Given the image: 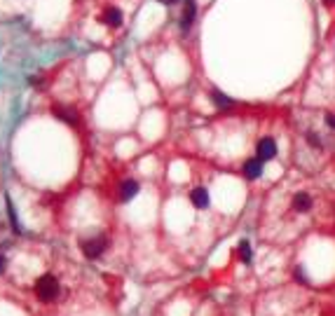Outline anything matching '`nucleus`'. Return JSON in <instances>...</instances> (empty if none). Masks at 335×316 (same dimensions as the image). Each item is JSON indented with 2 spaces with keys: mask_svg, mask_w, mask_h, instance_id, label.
<instances>
[{
  "mask_svg": "<svg viewBox=\"0 0 335 316\" xmlns=\"http://www.w3.org/2000/svg\"><path fill=\"white\" fill-rule=\"evenodd\" d=\"M59 281L52 276V274H45V276H40L36 284V295L38 300H43V302H54L56 298H59Z\"/></svg>",
  "mask_w": 335,
  "mask_h": 316,
  "instance_id": "obj_1",
  "label": "nucleus"
},
{
  "mask_svg": "<svg viewBox=\"0 0 335 316\" xmlns=\"http://www.w3.org/2000/svg\"><path fill=\"white\" fill-rule=\"evenodd\" d=\"M106 246H108V239L106 237L87 239V241H82V253L89 260H96V258H101V253H106Z\"/></svg>",
  "mask_w": 335,
  "mask_h": 316,
  "instance_id": "obj_2",
  "label": "nucleus"
},
{
  "mask_svg": "<svg viewBox=\"0 0 335 316\" xmlns=\"http://www.w3.org/2000/svg\"><path fill=\"white\" fill-rule=\"evenodd\" d=\"M262 169H265V162L260 157H251L244 162V176L249 178V181H256V178L262 176Z\"/></svg>",
  "mask_w": 335,
  "mask_h": 316,
  "instance_id": "obj_3",
  "label": "nucleus"
},
{
  "mask_svg": "<svg viewBox=\"0 0 335 316\" xmlns=\"http://www.w3.org/2000/svg\"><path fill=\"white\" fill-rule=\"evenodd\" d=\"M277 152H279V148H277V141L274 138H262L258 141V157L262 159V162H267V159H274L277 157Z\"/></svg>",
  "mask_w": 335,
  "mask_h": 316,
  "instance_id": "obj_4",
  "label": "nucleus"
},
{
  "mask_svg": "<svg viewBox=\"0 0 335 316\" xmlns=\"http://www.w3.org/2000/svg\"><path fill=\"white\" fill-rule=\"evenodd\" d=\"M291 206H293V211H298V213L312 211V195H307V192H298V195H293Z\"/></svg>",
  "mask_w": 335,
  "mask_h": 316,
  "instance_id": "obj_5",
  "label": "nucleus"
},
{
  "mask_svg": "<svg viewBox=\"0 0 335 316\" xmlns=\"http://www.w3.org/2000/svg\"><path fill=\"white\" fill-rule=\"evenodd\" d=\"M190 201H192V206H197V208H209V192L204 188H195L190 192Z\"/></svg>",
  "mask_w": 335,
  "mask_h": 316,
  "instance_id": "obj_6",
  "label": "nucleus"
},
{
  "mask_svg": "<svg viewBox=\"0 0 335 316\" xmlns=\"http://www.w3.org/2000/svg\"><path fill=\"white\" fill-rule=\"evenodd\" d=\"M139 195V183L136 181H124L120 188V199L122 201H131L134 197Z\"/></svg>",
  "mask_w": 335,
  "mask_h": 316,
  "instance_id": "obj_7",
  "label": "nucleus"
},
{
  "mask_svg": "<svg viewBox=\"0 0 335 316\" xmlns=\"http://www.w3.org/2000/svg\"><path fill=\"white\" fill-rule=\"evenodd\" d=\"M237 253H239V260H242L244 265H251V260H253V249H251L249 239H242V241H239Z\"/></svg>",
  "mask_w": 335,
  "mask_h": 316,
  "instance_id": "obj_8",
  "label": "nucleus"
},
{
  "mask_svg": "<svg viewBox=\"0 0 335 316\" xmlns=\"http://www.w3.org/2000/svg\"><path fill=\"white\" fill-rule=\"evenodd\" d=\"M192 21H195V0H188V3H185V12H183L181 28H183V30H190Z\"/></svg>",
  "mask_w": 335,
  "mask_h": 316,
  "instance_id": "obj_9",
  "label": "nucleus"
},
{
  "mask_svg": "<svg viewBox=\"0 0 335 316\" xmlns=\"http://www.w3.org/2000/svg\"><path fill=\"white\" fill-rule=\"evenodd\" d=\"M211 98H213V103H216V108H220V110L232 108V103H234L230 96H225V94H223V91H218V89L211 91Z\"/></svg>",
  "mask_w": 335,
  "mask_h": 316,
  "instance_id": "obj_10",
  "label": "nucleus"
},
{
  "mask_svg": "<svg viewBox=\"0 0 335 316\" xmlns=\"http://www.w3.org/2000/svg\"><path fill=\"white\" fill-rule=\"evenodd\" d=\"M54 115L61 117L63 122H68V124H78V115H75V110H71V108H61V106H56Z\"/></svg>",
  "mask_w": 335,
  "mask_h": 316,
  "instance_id": "obj_11",
  "label": "nucleus"
},
{
  "mask_svg": "<svg viewBox=\"0 0 335 316\" xmlns=\"http://www.w3.org/2000/svg\"><path fill=\"white\" fill-rule=\"evenodd\" d=\"M104 21L108 26H120L122 24V12H120V10H115V7H110V10H106Z\"/></svg>",
  "mask_w": 335,
  "mask_h": 316,
  "instance_id": "obj_12",
  "label": "nucleus"
},
{
  "mask_svg": "<svg viewBox=\"0 0 335 316\" xmlns=\"http://www.w3.org/2000/svg\"><path fill=\"white\" fill-rule=\"evenodd\" d=\"M307 143H310L312 148H321V136H319L317 131H307Z\"/></svg>",
  "mask_w": 335,
  "mask_h": 316,
  "instance_id": "obj_13",
  "label": "nucleus"
},
{
  "mask_svg": "<svg viewBox=\"0 0 335 316\" xmlns=\"http://www.w3.org/2000/svg\"><path fill=\"white\" fill-rule=\"evenodd\" d=\"M293 276H295V281H300V284H307V276H305V269L303 267L293 269Z\"/></svg>",
  "mask_w": 335,
  "mask_h": 316,
  "instance_id": "obj_14",
  "label": "nucleus"
},
{
  "mask_svg": "<svg viewBox=\"0 0 335 316\" xmlns=\"http://www.w3.org/2000/svg\"><path fill=\"white\" fill-rule=\"evenodd\" d=\"M323 122H326V127L335 131V113H326V115H323Z\"/></svg>",
  "mask_w": 335,
  "mask_h": 316,
  "instance_id": "obj_15",
  "label": "nucleus"
},
{
  "mask_svg": "<svg viewBox=\"0 0 335 316\" xmlns=\"http://www.w3.org/2000/svg\"><path fill=\"white\" fill-rule=\"evenodd\" d=\"M3 269H5V258L0 256V272H3Z\"/></svg>",
  "mask_w": 335,
  "mask_h": 316,
  "instance_id": "obj_16",
  "label": "nucleus"
},
{
  "mask_svg": "<svg viewBox=\"0 0 335 316\" xmlns=\"http://www.w3.org/2000/svg\"><path fill=\"white\" fill-rule=\"evenodd\" d=\"M162 3H169V5H171V3H176V0H162Z\"/></svg>",
  "mask_w": 335,
  "mask_h": 316,
  "instance_id": "obj_17",
  "label": "nucleus"
}]
</instances>
